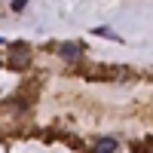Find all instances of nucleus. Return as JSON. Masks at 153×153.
Segmentation results:
<instances>
[{
  "mask_svg": "<svg viewBox=\"0 0 153 153\" xmlns=\"http://www.w3.org/2000/svg\"><path fill=\"white\" fill-rule=\"evenodd\" d=\"M0 61H3V68H9V71H25V65L31 61V49L25 46V43H12L9 52L0 58Z\"/></svg>",
  "mask_w": 153,
  "mask_h": 153,
  "instance_id": "f257e3e1",
  "label": "nucleus"
},
{
  "mask_svg": "<svg viewBox=\"0 0 153 153\" xmlns=\"http://www.w3.org/2000/svg\"><path fill=\"white\" fill-rule=\"evenodd\" d=\"M58 52H61V58H65V61H76V58L83 55V46H80V43H61Z\"/></svg>",
  "mask_w": 153,
  "mask_h": 153,
  "instance_id": "f03ea898",
  "label": "nucleus"
},
{
  "mask_svg": "<svg viewBox=\"0 0 153 153\" xmlns=\"http://www.w3.org/2000/svg\"><path fill=\"white\" fill-rule=\"evenodd\" d=\"M113 150H117V141H113V138H98L92 153H113Z\"/></svg>",
  "mask_w": 153,
  "mask_h": 153,
  "instance_id": "7ed1b4c3",
  "label": "nucleus"
},
{
  "mask_svg": "<svg viewBox=\"0 0 153 153\" xmlns=\"http://www.w3.org/2000/svg\"><path fill=\"white\" fill-rule=\"evenodd\" d=\"M95 34H101V37H107V40H120L113 31H107V28H95Z\"/></svg>",
  "mask_w": 153,
  "mask_h": 153,
  "instance_id": "20e7f679",
  "label": "nucleus"
},
{
  "mask_svg": "<svg viewBox=\"0 0 153 153\" xmlns=\"http://www.w3.org/2000/svg\"><path fill=\"white\" fill-rule=\"evenodd\" d=\"M144 144H147V147H153V135H147V141H144ZM150 153H153V150H150Z\"/></svg>",
  "mask_w": 153,
  "mask_h": 153,
  "instance_id": "39448f33",
  "label": "nucleus"
}]
</instances>
